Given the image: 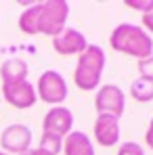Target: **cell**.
<instances>
[{"instance_id":"cell-1","label":"cell","mask_w":153,"mask_h":155,"mask_svg":"<svg viewBox=\"0 0 153 155\" xmlns=\"http://www.w3.org/2000/svg\"><path fill=\"white\" fill-rule=\"evenodd\" d=\"M69 15V4L65 0H48L38 2L25 8L19 17V29L29 36L34 34H46V36H59L65 29V21Z\"/></svg>"},{"instance_id":"cell-2","label":"cell","mask_w":153,"mask_h":155,"mask_svg":"<svg viewBox=\"0 0 153 155\" xmlns=\"http://www.w3.org/2000/svg\"><path fill=\"white\" fill-rule=\"evenodd\" d=\"M111 48L118 52L130 54L134 59H145L153 52V38L138 25L132 23H120L109 36Z\"/></svg>"},{"instance_id":"cell-3","label":"cell","mask_w":153,"mask_h":155,"mask_svg":"<svg viewBox=\"0 0 153 155\" xmlns=\"http://www.w3.org/2000/svg\"><path fill=\"white\" fill-rule=\"evenodd\" d=\"M105 52L97 44H88L86 51L78 54V65L74 71V82L80 90H95L101 84V74L105 69Z\"/></svg>"},{"instance_id":"cell-4","label":"cell","mask_w":153,"mask_h":155,"mask_svg":"<svg viewBox=\"0 0 153 155\" xmlns=\"http://www.w3.org/2000/svg\"><path fill=\"white\" fill-rule=\"evenodd\" d=\"M36 94H38L44 103L59 107V105L67 99V82H65V78L61 76L59 71L46 69L42 76L38 78Z\"/></svg>"},{"instance_id":"cell-5","label":"cell","mask_w":153,"mask_h":155,"mask_svg":"<svg viewBox=\"0 0 153 155\" xmlns=\"http://www.w3.org/2000/svg\"><path fill=\"white\" fill-rule=\"evenodd\" d=\"M95 105H97L99 115L120 117L124 113V107H126V97H124L122 88H118L115 84H105L99 88V92L95 97Z\"/></svg>"},{"instance_id":"cell-6","label":"cell","mask_w":153,"mask_h":155,"mask_svg":"<svg viewBox=\"0 0 153 155\" xmlns=\"http://www.w3.org/2000/svg\"><path fill=\"white\" fill-rule=\"evenodd\" d=\"M0 145H2L4 153H25L32 149V130L25 124H11L8 128L2 130Z\"/></svg>"},{"instance_id":"cell-7","label":"cell","mask_w":153,"mask_h":155,"mask_svg":"<svg viewBox=\"0 0 153 155\" xmlns=\"http://www.w3.org/2000/svg\"><path fill=\"white\" fill-rule=\"evenodd\" d=\"M2 94H4V101L8 105H13L15 109H29L38 99L36 86L32 82H27V80L2 84Z\"/></svg>"},{"instance_id":"cell-8","label":"cell","mask_w":153,"mask_h":155,"mask_svg":"<svg viewBox=\"0 0 153 155\" xmlns=\"http://www.w3.org/2000/svg\"><path fill=\"white\" fill-rule=\"evenodd\" d=\"M74 126V113L67 109V107H51L48 113L44 115V122H42V132L44 134H52V136H59V138H65Z\"/></svg>"},{"instance_id":"cell-9","label":"cell","mask_w":153,"mask_h":155,"mask_svg":"<svg viewBox=\"0 0 153 155\" xmlns=\"http://www.w3.org/2000/svg\"><path fill=\"white\" fill-rule=\"evenodd\" d=\"M86 46H88V42H86L84 34L74 27H65L59 36L52 38V48L59 54H82L86 51Z\"/></svg>"},{"instance_id":"cell-10","label":"cell","mask_w":153,"mask_h":155,"mask_svg":"<svg viewBox=\"0 0 153 155\" xmlns=\"http://www.w3.org/2000/svg\"><path fill=\"white\" fill-rule=\"evenodd\" d=\"M95 138L101 147H113L120 140V117L99 115L95 122Z\"/></svg>"},{"instance_id":"cell-11","label":"cell","mask_w":153,"mask_h":155,"mask_svg":"<svg viewBox=\"0 0 153 155\" xmlns=\"http://www.w3.org/2000/svg\"><path fill=\"white\" fill-rule=\"evenodd\" d=\"M63 153L65 155H95V147L84 132H69L63 138Z\"/></svg>"},{"instance_id":"cell-12","label":"cell","mask_w":153,"mask_h":155,"mask_svg":"<svg viewBox=\"0 0 153 155\" xmlns=\"http://www.w3.org/2000/svg\"><path fill=\"white\" fill-rule=\"evenodd\" d=\"M0 78L2 84H11V82H23L27 80V63L19 57L6 59L0 65Z\"/></svg>"},{"instance_id":"cell-13","label":"cell","mask_w":153,"mask_h":155,"mask_svg":"<svg viewBox=\"0 0 153 155\" xmlns=\"http://www.w3.org/2000/svg\"><path fill=\"white\" fill-rule=\"evenodd\" d=\"M130 94L138 103H149V101H153V80H149V78H136L130 84Z\"/></svg>"},{"instance_id":"cell-14","label":"cell","mask_w":153,"mask_h":155,"mask_svg":"<svg viewBox=\"0 0 153 155\" xmlns=\"http://www.w3.org/2000/svg\"><path fill=\"white\" fill-rule=\"evenodd\" d=\"M40 149H42V151H46L48 155H59L61 151H63V138L52 136V134H44V132H42Z\"/></svg>"},{"instance_id":"cell-15","label":"cell","mask_w":153,"mask_h":155,"mask_svg":"<svg viewBox=\"0 0 153 155\" xmlns=\"http://www.w3.org/2000/svg\"><path fill=\"white\" fill-rule=\"evenodd\" d=\"M138 74H141V78L153 80V52L149 57H145V59L138 61Z\"/></svg>"},{"instance_id":"cell-16","label":"cell","mask_w":153,"mask_h":155,"mask_svg":"<svg viewBox=\"0 0 153 155\" xmlns=\"http://www.w3.org/2000/svg\"><path fill=\"white\" fill-rule=\"evenodd\" d=\"M124 4L130 6V8H134V11H141L143 15L153 11V0H126Z\"/></svg>"},{"instance_id":"cell-17","label":"cell","mask_w":153,"mask_h":155,"mask_svg":"<svg viewBox=\"0 0 153 155\" xmlns=\"http://www.w3.org/2000/svg\"><path fill=\"white\" fill-rule=\"evenodd\" d=\"M118 155H145V151L136 143H122V147L118 149Z\"/></svg>"},{"instance_id":"cell-18","label":"cell","mask_w":153,"mask_h":155,"mask_svg":"<svg viewBox=\"0 0 153 155\" xmlns=\"http://www.w3.org/2000/svg\"><path fill=\"white\" fill-rule=\"evenodd\" d=\"M143 25L147 27L149 31H153V11H149V13L143 15Z\"/></svg>"},{"instance_id":"cell-19","label":"cell","mask_w":153,"mask_h":155,"mask_svg":"<svg viewBox=\"0 0 153 155\" xmlns=\"http://www.w3.org/2000/svg\"><path fill=\"white\" fill-rule=\"evenodd\" d=\"M145 140H147V145L153 149V126H149L147 128V134H145Z\"/></svg>"},{"instance_id":"cell-20","label":"cell","mask_w":153,"mask_h":155,"mask_svg":"<svg viewBox=\"0 0 153 155\" xmlns=\"http://www.w3.org/2000/svg\"><path fill=\"white\" fill-rule=\"evenodd\" d=\"M21 155H48V153L42 151L40 147H36V149H29V151H25V153H21Z\"/></svg>"},{"instance_id":"cell-21","label":"cell","mask_w":153,"mask_h":155,"mask_svg":"<svg viewBox=\"0 0 153 155\" xmlns=\"http://www.w3.org/2000/svg\"><path fill=\"white\" fill-rule=\"evenodd\" d=\"M0 155H8V153H4V151H0Z\"/></svg>"},{"instance_id":"cell-22","label":"cell","mask_w":153,"mask_h":155,"mask_svg":"<svg viewBox=\"0 0 153 155\" xmlns=\"http://www.w3.org/2000/svg\"><path fill=\"white\" fill-rule=\"evenodd\" d=\"M149 126H153V120H151V124H149Z\"/></svg>"}]
</instances>
